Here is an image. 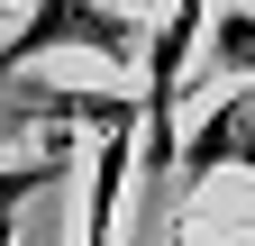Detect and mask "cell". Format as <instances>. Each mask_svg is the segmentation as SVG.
I'll use <instances>...</instances> for the list:
<instances>
[{"mask_svg":"<svg viewBox=\"0 0 255 246\" xmlns=\"http://www.w3.org/2000/svg\"><path fill=\"white\" fill-rule=\"evenodd\" d=\"M73 173H82L73 146H37V155H9V164H0V246H9V237H18V219H27L46 192H64Z\"/></svg>","mask_w":255,"mask_h":246,"instance_id":"4","label":"cell"},{"mask_svg":"<svg viewBox=\"0 0 255 246\" xmlns=\"http://www.w3.org/2000/svg\"><path fill=\"white\" fill-rule=\"evenodd\" d=\"M18 9H27V0H0V37H9V27H18Z\"/></svg>","mask_w":255,"mask_h":246,"instance_id":"6","label":"cell"},{"mask_svg":"<svg viewBox=\"0 0 255 246\" xmlns=\"http://www.w3.org/2000/svg\"><path fill=\"white\" fill-rule=\"evenodd\" d=\"M219 173H255V82L237 91H219V101L201 110V128L182 137V155H173V182H219Z\"/></svg>","mask_w":255,"mask_h":246,"instance_id":"2","label":"cell"},{"mask_svg":"<svg viewBox=\"0 0 255 246\" xmlns=\"http://www.w3.org/2000/svg\"><path fill=\"white\" fill-rule=\"evenodd\" d=\"M119 9H137V0H119Z\"/></svg>","mask_w":255,"mask_h":246,"instance_id":"7","label":"cell"},{"mask_svg":"<svg viewBox=\"0 0 255 246\" xmlns=\"http://www.w3.org/2000/svg\"><path fill=\"white\" fill-rule=\"evenodd\" d=\"M201 55H210L228 82H255V0H219V9H210Z\"/></svg>","mask_w":255,"mask_h":246,"instance_id":"5","label":"cell"},{"mask_svg":"<svg viewBox=\"0 0 255 246\" xmlns=\"http://www.w3.org/2000/svg\"><path fill=\"white\" fill-rule=\"evenodd\" d=\"M46 55H91V64L137 73V55H146V18L119 9V0H27L18 27L0 37V82L37 73Z\"/></svg>","mask_w":255,"mask_h":246,"instance_id":"1","label":"cell"},{"mask_svg":"<svg viewBox=\"0 0 255 246\" xmlns=\"http://www.w3.org/2000/svg\"><path fill=\"white\" fill-rule=\"evenodd\" d=\"M128 164H137V137H110V146H91V155H82V228H73V246H110V237H119Z\"/></svg>","mask_w":255,"mask_h":246,"instance_id":"3","label":"cell"}]
</instances>
